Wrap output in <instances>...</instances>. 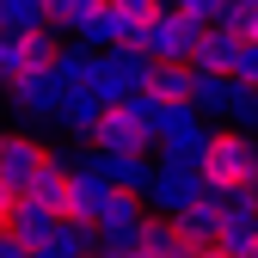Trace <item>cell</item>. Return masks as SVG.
<instances>
[{"mask_svg":"<svg viewBox=\"0 0 258 258\" xmlns=\"http://www.w3.org/2000/svg\"><path fill=\"white\" fill-rule=\"evenodd\" d=\"M197 172H203V184L215 190L221 203L246 197V184H252V172H258V129H234V123H228V136H209Z\"/></svg>","mask_w":258,"mask_h":258,"instance_id":"1","label":"cell"},{"mask_svg":"<svg viewBox=\"0 0 258 258\" xmlns=\"http://www.w3.org/2000/svg\"><path fill=\"white\" fill-rule=\"evenodd\" d=\"M203 31H209V25H197L190 13H178L172 0H166V7H160V13L142 25V37H136V43H142L154 61H197V43H203Z\"/></svg>","mask_w":258,"mask_h":258,"instance_id":"2","label":"cell"},{"mask_svg":"<svg viewBox=\"0 0 258 258\" xmlns=\"http://www.w3.org/2000/svg\"><path fill=\"white\" fill-rule=\"evenodd\" d=\"M0 92H7V105H13L25 123H55L61 92H68V86L55 80V68H25V74H13Z\"/></svg>","mask_w":258,"mask_h":258,"instance_id":"3","label":"cell"},{"mask_svg":"<svg viewBox=\"0 0 258 258\" xmlns=\"http://www.w3.org/2000/svg\"><path fill=\"white\" fill-rule=\"evenodd\" d=\"M142 25H148V19H136L123 0H99V7H92L68 37H80V43H92V49H117V43H136Z\"/></svg>","mask_w":258,"mask_h":258,"instance_id":"4","label":"cell"},{"mask_svg":"<svg viewBox=\"0 0 258 258\" xmlns=\"http://www.w3.org/2000/svg\"><path fill=\"white\" fill-rule=\"evenodd\" d=\"M203 190H209V184H203L197 166H166V160H160V166H154V184L142 190V197H148V209H160V215H178V209L197 203Z\"/></svg>","mask_w":258,"mask_h":258,"instance_id":"5","label":"cell"},{"mask_svg":"<svg viewBox=\"0 0 258 258\" xmlns=\"http://www.w3.org/2000/svg\"><path fill=\"white\" fill-rule=\"evenodd\" d=\"M43 160H49V148L37 136H7V129H0V178L13 190H31V178L43 172Z\"/></svg>","mask_w":258,"mask_h":258,"instance_id":"6","label":"cell"},{"mask_svg":"<svg viewBox=\"0 0 258 258\" xmlns=\"http://www.w3.org/2000/svg\"><path fill=\"white\" fill-rule=\"evenodd\" d=\"M92 252H99V234H92L86 221H68V215H61L43 240H31V258H92Z\"/></svg>","mask_w":258,"mask_h":258,"instance_id":"7","label":"cell"},{"mask_svg":"<svg viewBox=\"0 0 258 258\" xmlns=\"http://www.w3.org/2000/svg\"><path fill=\"white\" fill-rule=\"evenodd\" d=\"M86 142H99V148H111V154H136V148H142V154H154V136H148V129H142L136 117H129L123 105H111Z\"/></svg>","mask_w":258,"mask_h":258,"instance_id":"8","label":"cell"},{"mask_svg":"<svg viewBox=\"0 0 258 258\" xmlns=\"http://www.w3.org/2000/svg\"><path fill=\"white\" fill-rule=\"evenodd\" d=\"M142 209H148L142 190H111L92 228H99V240H111V234H136V228H148V215H142Z\"/></svg>","mask_w":258,"mask_h":258,"instance_id":"9","label":"cell"},{"mask_svg":"<svg viewBox=\"0 0 258 258\" xmlns=\"http://www.w3.org/2000/svg\"><path fill=\"white\" fill-rule=\"evenodd\" d=\"M111 190H117V184H111L105 172H74V190H68V209H61V215H68V221H86V228H92Z\"/></svg>","mask_w":258,"mask_h":258,"instance_id":"10","label":"cell"},{"mask_svg":"<svg viewBox=\"0 0 258 258\" xmlns=\"http://www.w3.org/2000/svg\"><path fill=\"white\" fill-rule=\"evenodd\" d=\"M105 111H111V105L99 99V92H61V111H55V123L68 129L74 142H86L92 129H99V117H105Z\"/></svg>","mask_w":258,"mask_h":258,"instance_id":"11","label":"cell"},{"mask_svg":"<svg viewBox=\"0 0 258 258\" xmlns=\"http://www.w3.org/2000/svg\"><path fill=\"white\" fill-rule=\"evenodd\" d=\"M154 166H160V154H142V148H136V154H111V148H105V178H111L117 190H148V184H154Z\"/></svg>","mask_w":258,"mask_h":258,"instance_id":"12","label":"cell"},{"mask_svg":"<svg viewBox=\"0 0 258 258\" xmlns=\"http://www.w3.org/2000/svg\"><path fill=\"white\" fill-rule=\"evenodd\" d=\"M203 117H209V111L190 105V99H184V105H166V111H160V142H209V123H203ZM160 142H154V148H160Z\"/></svg>","mask_w":258,"mask_h":258,"instance_id":"13","label":"cell"},{"mask_svg":"<svg viewBox=\"0 0 258 258\" xmlns=\"http://www.w3.org/2000/svg\"><path fill=\"white\" fill-rule=\"evenodd\" d=\"M240 31H228V25H209L203 31V43H197V68H221V74H234V55H240Z\"/></svg>","mask_w":258,"mask_h":258,"instance_id":"14","label":"cell"},{"mask_svg":"<svg viewBox=\"0 0 258 258\" xmlns=\"http://www.w3.org/2000/svg\"><path fill=\"white\" fill-rule=\"evenodd\" d=\"M148 86H154L166 105H184V99H190V86H197V61H160Z\"/></svg>","mask_w":258,"mask_h":258,"instance_id":"15","label":"cell"},{"mask_svg":"<svg viewBox=\"0 0 258 258\" xmlns=\"http://www.w3.org/2000/svg\"><path fill=\"white\" fill-rule=\"evenodd\" d=\"M148 252L154 258H197L203 246L178 234V221H148Z\"/></svg>","mask_w":258,"mask_h":258,"instance_id":"16","label":"cell"},{"mask_svg":"<svg viewBox=\"0 0 258 258\" xmlns=\"http://www.w3.org/2000/svg\"><path fill=\"white\" fill-rule=\"evenodd\" d=\"M228 92H234V74H221V68H197L190 105H203V111H221V105H228Z\"/></svg>","mask_w":258,"mask_h":258,"instance_id":"17","label":"cell"},{"mask_svg":"<svg viewBox=\"0 0 258 258\" xmlns=\"http://www.w3.org/2000/svg\"><path fill=\"white\" fill-rule=\"evenodd\" d=\"M55 221H61V215H55L49 203H37V197H25V203H19V215H13V234H19V240H43V234L55 228Z\"/></svg>","mask_w":258,"mask_h":258,"instance_id":"18","label":"cell"},{"mask_svg":"<svg viewBox=\"0 0 258 258\" xmlns=\"http://www.w3.org/2000/svg\"><path fill=\"white\" fill-rule=\"evenodd\" d=\"M221 117H228L234 129H258V86L234 80V92H228V105H221Z\"/></svg>","mask_w":258,"mask_h":258,"instance_id":"19","label":"cell"},{"mask_svg":"<svg viewBox=\"0 0 258 258\" xmlns=\"http://www.w3.org/2000/svg\"><path fill=\"white\" fill-rule=\"evenodd\" d=\"M31 61H25V31H13L7 19H0V86H7L13 74H25Z\"/></svg>","mask_w":258,"mask_h":258,"instance_id":"20","label":"cell"},{"mask_svg":"<svg viewBox=\"0 0 258 258\" xmlns=\"http://www.w3.org/2000/svg\"><path fill=\"white\" fill-rule=\"evenodd\" d=\"M0 19L13 31H37V25H49V0H0Z\"/></svg>","mask_w":258,"mask_h":258,"instance_id":"21","label":"cell"},{"mask_svg":"<svg viewBox=\"0 0 258 258\" xmlns=\"http://www.w3.org/2000/svg\"><path fill=\"white\" fill-rule=\"evenodd\" d=\"M203 148H209V142H160L154 154L166 160V166H203Z\"/></svg>","mask_w":258,"mask_h":258,"instance_id":"22","label":"cell"},{"mask_svg":"<svg viewBox=\"0 0 258 258\" xmlns=\"http://www.w3.org/2000/svg\"><path fill=\"white\" fill-rule=\"evenodd\" d=\"M234 80L258 86V37H246V43H240V55H234Z\"/></svg>","mask_w":258,"mask_h":258,"instance_id":"23","label":"cell"},{"mask_svg":"<svg viewBox=\"0 0 258 258\" xmlns=\"http://www.w3.org/2000/svg\"><path fill=\"white\" fill-rule=\"evenodd\" d=\"M172 7H178V13H190L197 25H215V19H221V7H228V0H172Z\"/></svg>","mask_w":258,"mask_h":258,"instance_id":"24","label":"cell"},{"mask_svg":"<svg viewBox=\"0 0 258 258\" xmlns=\"http://www.w3.org/2000/svg\"><path fill=\"white\" fill-rule=\"evenodd\" d=\"M19 203H25V190H13L7 178H0V228H13V215H19Z\"/></svg>","mask_w":258,"mask_h":258,"instance_id":"25","label":"cell"},{"mask_svg":"<svg viewBox=\"0 0 258 258\" xmlns=\"http://www.w3.org/2000/svg\"><path fill=\"white\" fill-rule=\"evenodd\" d=\"M0 258H31V240H19L13 228H0Z\"/></svg>","mask_w":258,"mask_h":258,"instance_id":"26","label":"cell"},{"mask_svg":"<svg viewBox=\"0 0 258 258\" xmlns=\"http://www.w3.org/2000/svg\"><path fill=\"white\" fill-rule=\"evenodd\" d=\"M197 258H234V252H228V246H203Z\"/></svg>","mask_w":258,"mask_h":258,"instance_id":"27","label":"cell"},{"mask_svg":"<svg viewBox=\"0 0 258 258\" xmlns=\"http://www.w3.org/2000/svg\"><path fill=\"white\" fill-rule=\"evenodd\" d=\"M240 7H258V0H240Z\"/></svg>","mask_w":258,"mask_h":258,"instance_id":"28","label":"cell"},{"mask_svg":"<svg viewBox=\"0 0 258 258\" xmlns=\"http://www.w3.org/2000/svg\"><path fill=\"white\" fill-rule=\"evenodd\" d=\"M246 258H258V246H252V252H246Z\"/></svg>","mask_w":258,"mask_h":258,"instance_id":"29","label":"cell"},{"mask_svg":"<svg viewBox=\"0 0 258 258\" xmlns=\"http://www.w3.org/2000/svg\"><path fill=\"white\" fill-rule=\"evenodd\" d=\"M92 258H99V252H92Z\"/></svg>","mask_w":258,"mask_h":258,"instance_id":"30","label":"cell"},{"mask_svg":"<svg viewBox=\"0 0 258 258\" xmlns=\"http://www.w3.org/2000/svg\"><path fill=\"white\" fill-rule=\"evenodd\" d=\"M252 37H258V31H252Z\"/></svg>","mask_w":258,"mask_h":258,"instance_id":"31","label":"cell"}]
</instances>
